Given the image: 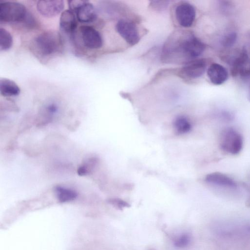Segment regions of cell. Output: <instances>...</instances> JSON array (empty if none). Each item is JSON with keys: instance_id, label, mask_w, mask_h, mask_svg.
Masks as SVG:
<instances>
[{"instance_id": "52a82bcc", "label": "cell", "mask_w": 250, "mask_h": 250, "mask_svg": "<svg viewBox=\"0 0 250 250\" xmlns=\"http://www.w3.org/2000/svg\"><path fill=\"white\" fill-rule=\"evenodd\" d=\"M116 29L119 34L129 44L133 45L139 42V34L133 22L121 19L117 23Z\"/></svg>"}, {"instance_id": "e0dca14e", "label": "cell", "mask_w": 250, "mask_h": 250, "mask_svg": "<svg viewBox=\"0 0 250 250\" xmlns=\"http://www.w3.org/2000/svg\"><path fill=\"white\" fill-rule=\"evenodd\" d=\"M175 131L178 134H184L188 132L191 128V125L189 120L184 116L177 117L173 122Z\"/></svg>"}, {"instance_id": "7a4b0ae2", "label": "cell", "mask_w": 250, "mask_h": 250, "mask_svg": "<svg viewBox=\"0 0 250 250\" xmlns=\"http://www.w3.org/2000/svg\"><path fill=\"white\" fill-rule=\"evenodd\" d=\"M33 47L36 52L42 56H53L62 50V38L60 34L56 31H45L35 38Z\"/></svg>"}, {"instance_id": "d6986e66", "label": "cell", "mask_w": 250, "mask_h": 250, "mask_svg": "<svg viewBox=\"0 0 250 250\" xmlns=\"http://www.w3.org/2000/svg\"><path fill=\"white\" fill-rule=\"evenodd\" d=\"M237 34L231 32L226 34L223 38L221 43L224 47L229 48L232 46L237 40Z\"/></svg>"}, {"instance_id": "7402d4cb", "label": "cell", "mask_w": 250, "mask_h": 250, "mask_svg": "<svg viewBox=\"0 0 250 250\" xmlns=\"http://www.w3.org/2000/svg\"><path fill=\"white\" fill-rule=\"evenodd\" d=\"M88 172V167L86 166H80L77 170L78 174L80 176H83L87 174Z\"/></svg>"}, {"instance_id": "9c48e42d", "label": "cell", "mask_w": 250, "mask_h": 250, "mask_svg": "<svg viewBox=\"0 0 250 250\" xmlns=\"http://www.w3.org/2000/svg\"><path fill=\"white\" fill-rule=\"evenodd\" d=\"M175 16L177 22L181 26L184 27H190L195 19V9L190 3H183L176 7Z\"/></svg>"}, {"instance_id": "277c9868", "label": "cell", "mask_w": 250, "mask_h": 250, "mask_svg": "<svg viewBox=\"0 0 250 250\" xmlns=\"http://www.w3.org/2000/svg\"><path fill=\"white\" fill-rule=\"evenodd\" d=\"M243 141L241 135L232 128H227L222 131L220 138V146L224 151L231 154L239 153L243 147Z\"/></svg>"}, {"instance_id": "2e32d148", "label": "cell", "mask_w": 250, "mask_h": 250, "mask_svg": "<svg viewBox=\"0 0 250 250\" xmlns=\"http://www.w3.org/2000/svg\"><path fill=\"white\" fill-rule=\"evenodd\" d=\"M58 200L61 203H65L75 200L77 196V193L74 190L60 186L55 188Z\"/></svg>"}, {"instance_id": "4fadbf2b", "label": "cell", "mask_w": 250, "mask_h": 250, "mask_svg": "<svg viewBox=\"0 0 250 250\" xmlns=\"http://www.w3.org/2000/svg\"><path fill=\"white\" fill-rule=\"evenodd\" d=\"M207 75L210 81L215 85H220L227 80L228 73L227 69L222 65L212 63L207 70Z\"/></svg>"}, {"instance_id": "ac0fdd59", "label": "cell", "mask_w": 250, "mask_h": 250, "mask_svg": "<svg viewBox=\"0 0 250 250\" xmlns=\"http://www.w3.org/2000/svg\"><path fill=\"white\" fill-rule=\"evenodd\" d=\"M13 44V38L10 33L5 28H0V50L6 51Z\"/></svg>"}, {"instance_id": "8992f818", "label": "cell", "mask_w": 250, "mask_h": 250, "mask_svg": "<svg viewBox=\"0 0 250 250\" xmlns=\"http://www.w3.org/2000/svg\"><path fill=\"white\" fill-rule=\"evenodd\" d=\"M231 73L235 77L247 78L250 76V58L245 47L232 61Z\"/></svg>"}, {"instance_id": "6da1fadb", "label": "cell", "mask_w": 250, "mask_h": 250, "mask_svg": "<svg viewBox=\"0 0 250 250\" xmlns=\"http://www.w3.org/2000/svg\"><path fill=\"white\" fill-rule=\"evenodd\" d=\"M205 48V43L192 34L174 36L166 43L162 55L169 62H188L200 56Z\"/></svg>"}, {"instance_id": "ba28073f", "label": "cell", "mask_w": 250, "mask_h": 250, "mask_svg": "<svg viewBox=\"0 0 250 250\" xmlns=\"http://www.w3.org/2000/svg\"><path fill=\"white\" fill-rule=\"evenodd\" d=\"M80 32L83 45L91 49L100 48L103 44L100 32L94 27L88 25L80 27Z\"/></svg>"}, {"instance_id": "603a6c76", "label": "cell", "mask_w": 250, "mask_h": 250, "mask_svg": "<svg viewBox=\"0 0 250 250\" xmlns=\"http://www.w3.org/2000/svg\"><path fill=\"white\" fill-rule=\"evenodd\" d=\"M48 110L51 113H55L57 110V106L54 104H50L48 106Z\"/></svg>"}, {"instance_id": "44dd1931", "label": "cell", "mask_w": 250, "mask_h": 250, "mask_svg": "<svg viewBox=\"0 0 250 250\" xmlns=\"http://www.w3.org/2000/svg\"><path fill=\"white\" fill-rule=\"evenodd\" d=\"M189 241V236L187 233H184L176 239L174 244L176 247L183 248L188 245Z\"/></svg>"}, {"instance_id": "8fae6325", "label": "cell", "mask_w": 250, "mask_h": 250, "mask_svg": "<svg viewBox=\"0 0 250 250\" xmlns=\"http://www.w3.org/2000/svg\"><path fill=\"white\" fill-rule=\"evenodd\" d=\"M207 63L203 59H196L186 63L181 72L184 76L190 79L200 77L204 73Z\"/></svg>"}, {"instance_id": "ffe728a7", "label": "cell", "mask_w": 250, "mask_h": 250, "mask_svg": "<svg viewBox=\"0 0 250 250\" xmlns=\"http://www.w3.org/2000/svg\"><path fill=\"white\" fill-rule=\"evenodd\" d=\"M107 202L115 208L121 210L124 208H128L130 206L127 202L120 198H110L107 200Z\"/></svg>"}, {"instance_id": "5b68a950", "label": "cell", "mask_w": 250, "mask_h": 250, "mask_svg": "<svg viewBox=\"0 0 250 250\" xmlns=\"http://www.w3.org/2000/svg\"><path fill=\"white\" fill-rule=\"evenodd\" d=\"M69 9L76 15L79 21L90 23L96 19V13L92 3L87 1L73 0L68 1Z\"/></svg>"}, {"instance_id": "9a60e30c", "label": "cell", "mask_w": 250, "mask_h": 250, "mask_svg": "<svg viewBox=\"0 0 250 250\" xmlns=\"http://www.w3.org/2000/svg\"><path fill=\"white\" fill-rule=\"evenodd\" d=\"M0 91L4 97L16 96L20 94L21 89L19 86L12 80L6 78L0 80Z\"/></svg>"}, {"instance_id": "30bf717a", "label": "cell", "mask_w": 250, "mask_h": 250, "mask_svg": "<svg viewBox=\"0 0 250 250\" xmlns=\"http://www.w3.org/2000/svg\"><path fill=\"white\" fill-rule=\"evenodd\" d=\"M64 7V2L62 0H39L37 3L38 11L46 18H53L59 15Z\"/></svg>"}, {"instance_id": "3957f363", "label": "cell", "mask_w": 250, "mask_h": 250, "mask_svg": "<svg viewBox=\"0 0 250 250\" xmlns=\"http://www.w3.org/2000/svg\"><path fill=\"white\" fill-rule=\"evenodd\" d=\"M27 10L22 4L6 1L0 4V21L3 22L23 21L27 18Z\"/></svg>"}, {"instance_id": "5bb4252c", "label": "cell", "mask_w": 250, "mask_h": 250, "mask_svg": "<svg viewBox=\"0 0 250 250\" xmlns=\"http://www.w3.org/2000/svg\"><path fill=\"white\" fill-rule=\"evenodd\" d=\"M205 181L208 183L228 188H235V181L227 175L219 172L210 173L206 175Z\"/></svg>"}, {"instance_id": "7c38bea8", "label": "cell", "mask_w": 250, "mask_h": 250, "mask_svg": "<svg viewBox=\"0 0 250 250\" xmlns=\"http://www.w3.org/2000/svg\"><path fill=\"white\" fill-rule=\"evenodd\" d=\"M77 19L75 14L67 9L63 11L60 18V27L62 31L73 34L77 27Z\"/></svg>"}]
</instances>
